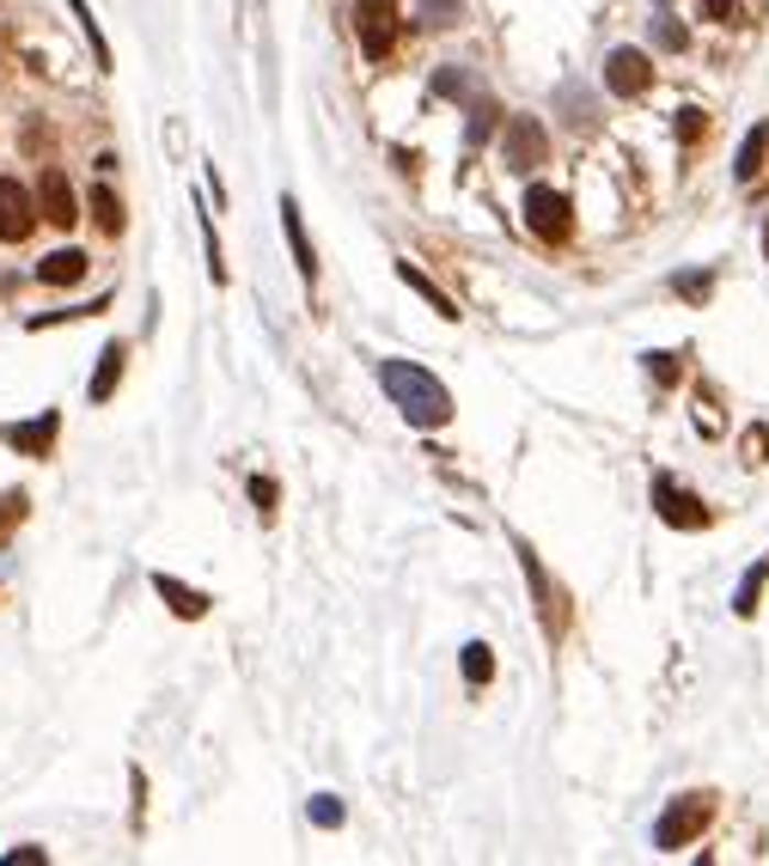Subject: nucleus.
Returning a JSON list of instances; mask_svg holds the SVG:
<instances>
[{
  "instance_id": "f257e3e1",
  "label": "nucleus",
  "mask_w": 769,
  "mask_h": 866,
  "mask_svg": "<svg viewBox=\"0 0 769 866\" xmlns=\"http://www.w3.org/2000/svg\"><path fill=\"white\" fill-rule=\"evenodd\" d=\"M379 385L403 409L410 427H446L452 421V391L427 367H415V360H379Z\"/></svg>"
},
{
  "instance_id": "f03ea898",
  "label": "nucleus",
  "mask_w": 769,
  "mask_h": 866,
  "mask_svg": "<svg viewBox=\"0 0 769 866\" xmlns=\"http://www.w3.org/2000/svg\"><path fill=\"white\" fill-rule=\"evenodd\" d=\"M708 818H715V793H684V800H672L660 812V824H653V842H660L665 854L690 848V842L708 830Z\"/></svg>"
},
{
  "instance_id": "7ed1b4c3",
  "label": "nucleus",
  "mask_w": 769,
  "mask_h": 866,
  "mask_svg": "<svg viewBox=\"0 0 769 866\" xmlns=\"http://www.w3.org/2000/svg\"><path fill=\"white\" fill-rule=\"evenodd\" d=\"M526 226H531L538 238H550V245H562V238L574 232V202L562 196V190L531 184V190H526Z\"/></svg>"
},
{
  "instance_id": "20e7f679",
  "label": "nucleus",
  "mask_w": 769,
  "mask_h": 866,
  "mask_svg": "<svg viewBox=\"0 0 769 866\" xmlns=\"http://www.w3.org/2000/svg\"><path fill=\"white\" fill-rule=\"evenodd\" d=\"M355 25H360V55L384 62L398 43V0H355Z\"/></svg>"
},
{
  "instance_id": "39448f33",
  "label": "nucleus",
  "mask_w": 769,
  "mask_h": 866,
  "mask_svg": "<svg viewBox=\"0 0 769 866\" xmlns=\"http://www.w3.org/2000/svg\"><path fill=\"white\" fill-rule=\"evenodd\" d=\"M37 226V196L19 177H0V245H25Z\"/></svg>"
},
{
  "instance_id": "423d86ee",
  "label": "nucleus",
  "mask_w": 769,
  "mask_h": 866,
  "mask_svg": "<svg viewBox=\"0 0 769 866\" xmlns=\"http://www.w3.org/2000/svg\"><path fill=\"white\" fill-rule=\"evenodd\" d=\"M605 86L617 98H641L653 86V62H648V50H610L605 55Z\"/></svg>"
},
{
  "instance_id": "0eeeda50",
  "label": "nucleus",
  "mask_w": 769,
  "mask_h": 866,
  "mask_svg": "<svg viewBox=\"0 0 769 866\" xmlns=\"http://www.w3.org/2000/svg\"><path fill=\"white\" fill-rule=\"evenodd\" d=\"M653 507H660V519H665V526H678V531H703L708 526V507L690 495V488H678L672 476L653 483Z\"/></svg>"
},
{
  "instance_id": "6e6552de",
  "label": "nucleus",
  "mask_w": 769,
  "mask_h": 866,
  "mask_svg": "<svg viewBox=\"0 0 769 866\" xmlns=\"http://www.w3.org/2000/svg\"><path fill=\"white\" fill-rule=\"evenodd\" d=\"M37 214H43L50 226H62V232L80 220V196H74V184H67V171L50 165V171L37 177Z\"/></svg>"
},
{
  "instance_id": "1a4fd4ad",
  "label": "nucleus",
  "mask_w": 769,
  "mask_h": 866,
  "mask_svg": "<svg viewBox=\"0 0 769 866\" xmlns=\"http://www.w3.org/2000/svg\"><path fill=\"white\" fill-rule=\"evenodd\" d=\"M544 153H550V134L538 129L531 117H519L513 129H507V165L513 171H531V165H544Z\"/></svg>"
},
{
  "instance_id": "9d476101",
  "label": "nucleus",
  "mask_w": 769,
  "mask_h": 866,
  "mask_svg": "<svg viewBox=\"0 0 769 866\" xmlns=\"http://www.w3.org/2000/svg\"><path fill=\"white\" fill-rule=\"evenodd\" d=\"M281 232H288V245H293V263H300V275L318 281V250H312V232H305L300 202H293V196H281Z\"/></svg>"
},
{
  "instance_id": "9b49d317",
  "label": "nucleus",
  "mask_w": 769,
  "mask_h": 866,
  "mask_svg": "<svg viewBox=\"0 0 769 866\" xmlns=\"http://www.w3.org/2000/svg\"><path fill=\"white\" fill-rule=\"evenodd\" d=\"M153 592H160V598L172 604V617H184V623L208 617V592H196V586H177L172 574H153Z\"/></svg>"
},
{
  "instance_id": "f8f14e48",
  "label": "nucleus",
  "mask_w": 769,
  "mask_h": 866,
  "mask_svg": "<svg viewBox=\"0 0 769 866\" xmlns=\"http://www.w3.org/2000/svg\"><path fill=\"white\" fill-rule=\"evenodd\" d=\"M122 360H129V348H122V342H110L105 355H98V372H93V385H86V397H93V403H110V397H117Z\"/></svg>"
},
{
  "instance_id": "ddd939ff",
  "label": "nucleus",
  "mask_w": 769,
  "mask_h": 866,
  "mask_svg": "<svg viewBox=\"0 0 769 866\" xmlns=\"http://www.w3.org/2000/svg\"><path fill=\"white\" fill-rule=\"evenodd\" d=\"M80 275H86V250H50V257L37 263L43 288H74Z\"/></svg>"
},
{
  "instance_id": "4468645a",
  "label": "nucleus",
  "mask_w": 769,
  "mask_h": 866,
  "mask_svg": "<svg viewBox=\"0 0 769 866\" xmlns=\"http://www.w3.org/2000/svg\"><path fill=\"white\" fill-rule=\"evenodd\" d=\"M763 159H769V122H751V134L739 141V159H733V177L751 184L757 171H763Z\"/></svg>"
},
{
  "instance_id": "2eb2a0df",
  "label": "nucleus",
  "mask_w": 769,
  "mask_h": 866,
  "mask_svg": "<svg viewBox=\"0 0 769 866\" xmlns=\"http://www.w3.org/2000/svg\"><path fill=\"white\" fill-rule=\"evenodd\" d=\"M67 7H74V19H80V31H86V43H93V55H98V67H117V55H110V43H105V31H98V19H93V7H86V0H67Z\"/></svg>"
},
{
  "instance_id": "dca6fc26",
  "label": "nucleus",
  "mask_w": 769,
  "mask_h": 866,
  "mask_svg": "<svg viewBox=\"0 0 769 866\" xmlns=\"http://www.w3.org/2000/svg\"><path fill=\"white\" fill-rule=\"evenodd\" d=\"M7 440H13L19 452H50V440H55V415L25 421V427H7Z\"/></svg>"
},
{
  "instance_id": "f3484780",
  "label": "nucleus",
  "mask_w": 769,
  "mask_h": 866,
  "mask_svg": "<svg viewBox=\"0 0 769 866\" xmlns=\"http://www.w3.org/2000/svg\"><path fill=\"white\" fill-rule=\"evenodd\" d=\"M398 275H403V281H410V288H415V293H422V300H427V305H434V312H440V317H458V312H452V300H446V293H440V288H434V281H427V275H422V269H415V263H398Z\"/></svg>"
},
{
  "instance_id": "a211bd4d",
  "label": "nucleus",
  "mask_w": 769,
  "mask_h": 866,
  "mask_svg": "<svg viewBox=\"0 0 769 866\" xmlns=\"http://www.w3.org/2000/svg\"><path fill=\"white\" fill-rule=\"evenodd\" d=\"M763 580H769V555L739 580V598H733V610H739V617H751V610H757V592H763Z\"/></svg>"
},
{
  "instance_id": "6ab92c4d",
  "label": "nucleus",
  "mask_w": 769,
  "mask_h": 866,
  "mask_svg": "<svg viewBox=\"0 0 769 866\" xmlns=\"http://www.w3.org/2000/svg\"><path fill=\"white\" fill-rule=\"evenodd\" d=\"M458 19H465V0H422V25L427 31H446V25H458Z\"/></svg>"
},
{
  "instance_id": "aec40b11",
  "label": "nucleus",
  "mask_w": 769,
  "mask_h": 866,
  "mask_svg": "<svg viewBox=\"0 0 769 866\" xmlns=\"http://www.w3.org/2000/svg\"><path fill=\"white\" fill-rule=\"evenodd\" d=\"M458 665H465V678H470V683H489V678H495V653H489L483 641H470Z\"/></svg>"
},
{
  "instance_id": "412c9836",
  "label": "nucleus",
  "mask_w": 769,
  "mask_h": 866,
  "mask_svg": "<svg viewBox=\"0 0 769 866\" xmlns=\"http://www.w3.org/2000/svg\"><path fill=\"white\" fill-rule=\"evenodd\" d=\"M93 214H98V226H105L110 238L122 232V202L110 196V190H93Z\"/></svg>"
},
{
  "instance_id": "4be33fe9",
  "label": "nucleus",
  "mask_w": 769,
  "mask_h": 866,
  "mask_svg": "<svg viewBox=\"0 0 769 866\" xmlns=\"http://www.w3.org/2000/svg\"><path fill=\"white\" fill-rule=\"evenodd\" d=\"M19 519H25V495L13 488V495H0V538H7V531H13Z\"/></svg>"
},
{
  "instance_id": "5701e85b",
  "label": "nucleus",
  "mask_w": 769,
  "mask_h": 866,
  "mask_svg": "<svg viewBox=\"0 0 769 866\" xmlns=\"http://www.w3.org/2000/svg\"><path fill=\"white\" fill-rule=\"evenodd\" d=\"M312 824H343V800H331V793H318V800H312Z\"/></svg>"
},
{
  "instance_id": "b1692460",
  "label": "nucleus",
  "mask_w": 769,
  "mask_h": 866,
  "mask_svg": "<svg viewBox=\"0 0 769 866\" xmlns=\"http://www.w3.org/2000/svg\"><path fill=\"white\" fill-rule=\"evenodd\" d=\"M703 19H715V25H739V0H703Z\"/></svg>"
},
{
  "instance_id": "393cba45",
  "label": "nucleus",
  "mask_w": 769,
  "mask_h": 866,
  "mask_svg": "<svg viewBox=\"0 0 769 866\" xmlns=\"http://www.w3.org/2000/svg\"><path fill=\"white\" fill-rule=\"evenodd\" d=\"M745 458H751V464L769 458V427H751V433H745Z\"/></svg>"
},
{
  "instance_id": "a878e982",
  "label": "nucleus",
  "mask_w": 769,
  "mask_h": 866,
  "mask_svg": "<svg viewBox=\"0 0 769 866\" xmlns=\"http://www.w3.org/2000/svg\"><path fill=\"white\" fill-rule=\"evenodd\" d=\"M653 31H660V43H665V50H684V43H690L678 19H660V25H653Z\"/></svg>"
},
{
  "instance_id": "bb28decb",
  "label": "nucleus",
  "mask_w": 769,
  "mask_h": 866,
  "mask_svg": "<svg viewBox=\"0 0 769 866\" xmlns=\"http://www.w3.org/2000/svg\"><path fill=\"white\" fill-rule=\"evenodd\" d=\"M251 500L263 512H275V483H269V476H251Z\"/></svg>"
},
{
  "instance_id": "cd10ccee",
  "label": "nucleus",
  "mask_w": 769,
  "mask_h": 866,
  "mask_svg": "<svg viewBox=\"0 0 769 866\" xmlns=\"http://www.w3.org/2000/svg\"><path fill=\"white\" fill-rule=\"evenodd\" d=\"M648 367H653V379H660V385L678 379V355H648Z\"/></svg>"
},
{
  "instance_id": "c85d7f7f",
  "label": "nucleus",
  "mask_w": 769,
  "mask_h": 866,
  "mask_svg": "<svg viewBox=\"0 0 769 866\" xmlns=\"http://www.w3.org/2000/svg\"><path fill=\"white\" fill-rule=\"evenodd\" d=\"M678 134H684V141H696V134H703V110H684V122H678Z\"/></svg>"
},
{
  "instance_id": "c756f323",
  "label": "nucleus",
  "mask_w": 769,
  "mask_h": 866,
  "mask_svg": "<svg viewBox=\"0 0 769 866\" xmlns=\"http://www.w3.org/2000/svg\"><path fill=\"white\" fill-rule=\"evenodd\" d=\"M653 7H672V0H653Z\"/></svg>"
},
{
  "instance_id": "7c9ffc66",
  "label": "nucleus",
  "mask_w": 769,
  "mask_h": 866,
  "mask_svg": "<svg viewBox=\"0 0 769 866\" xmlns=\"http://www.w3.org/2000/svg\"><path fill=\"white\" fill-rule=\"evenodd\" d=\"M763 250H769V232H763Z\"/></svg>"
}]
</instances>
